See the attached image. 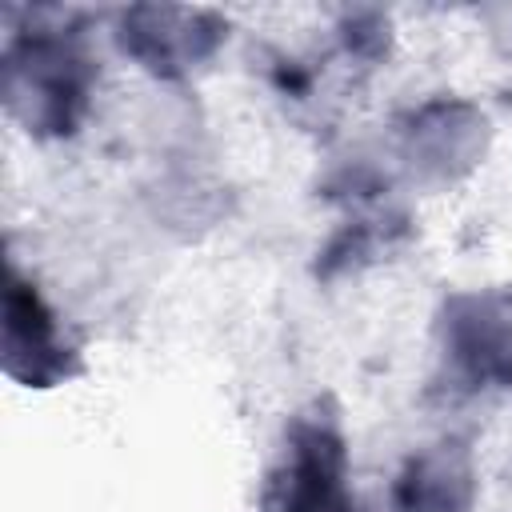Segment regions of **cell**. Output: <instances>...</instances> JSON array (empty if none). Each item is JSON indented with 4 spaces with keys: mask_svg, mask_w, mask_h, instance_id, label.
<instances>
[{
    "mask_svg": "<svg viewBox=\"0 0 512 512\" xmlns=\"http://www.w3.org/2000/svg\"><path fill=\"white\" fill-rule=\"evenodd\" d=\"M468 500V468L448 452H428L408 464L396 484V512H460Z\"/></svg>",
    "mask_w": 512,
    "mask_h": 512,
    "instance_id": "cell-4",
    "label": "cell"
},
{
    "mask_svg": "<svg viewBox=\"0 0 512 512\" xmlns=\"http://www.w3.org/2000/svg\"><path fill=\"white\" fill-rule=\"evenodd\" d=\"M4 368L8 376L24 380L28 388L60 384L76 372L80 348L64 336L60 316L48 308V300L28 284L16 268L8 276V304H4Z\"/></svg>",
    "mask_w": 512,
    "mask_h": 512,
    "instance_id": "cell-3",
    "label": "cell"
},
{
    "mask_svg": "<svg viewBox=\"0 0 512 512\" xmlns=\"http://www.w3.org/2000/svg\"><path fill=\"white\" fill-rule=\"evenodd\" d=\"M344 476L348 456L340 420L336 412L312 404L284 432L280 460L260 492V512H352Z\"/></svg>",
    "mask_w": 512,
    "mask_h": 512,
    "instance_id": "cell-1",
    "label": "cell"
},
{
    "mask_svg": "<svg viewBox=\"0 0 512 512\" xmlns=\"http://www.w3.org/2000/svg\"><path fill=\"white\" fill-rule=\"evenodd\" d=\"M88 92V60L56 36L8 48V100L28 132H72Z\"/></svg>",
    "mask_w": 512,
    "mask_h": 512,
    "instance_id": "cell-2",
    "label": "cell"
}]
</instances>
